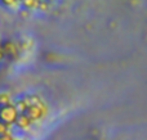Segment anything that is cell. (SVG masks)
Segmentation results:
<instances>
[{
  "instance_id": "cell-2",
  "label": "cell",
  "mask_w": 147,
  "mask_h": 140,
  "mask_svg": "<svg viewBox=\"0 0 147 140\" xmlns=\"http://www.w3.org/2000/svg\"><path fill=\"white\" fill-rule=\"evenodd\" d=\"M14 123H17V126L21 129H27L28 126H30L31 121L26 115H18V117H17V120H16Z\"/></svg>"
},
{
  "instance_id": "cell-3",
  "label": "cell",
  "mask_w": 147,
  "mask_h": 140,
  "mask_svg": "<svg viewBox=\"0 0 147 140\" xmlns=\"http://www.w3.org/2000/svg\"><path fill=\"white\" fill-rule=\"evenodd\" d=\"M10 104V98L8 94H0V107Z\"/></svg>"
},
{
  "instance_id": "cell-4",
  "label": "cell",
  "mask_w": 147,
  "mask_h": 140,
  "mask_svg": "<svg viewBox=\"0 0 147 140\" xmlns=\"http://www.w3.org/2000/svg\"><path fill=\"white\" fill-rule=\"evenodd\" d=\"M8 130H9V125L0 121V136L4 135V134H8Z\"/></svg>"
},
{
  "instance_id": "cell-5",
  "label": "cell",
  "mask_w": 147,
  "mask_h": 140,
  "mask_svg": "<svg viewBox=\"0 0 147 140\" xmlns=\"http://www.w3.org/2000/svg\"><path fill=\"white\" fill-rule=\"evenodd\" d=\"M0 140H14V139H13V136L10 134H4V135L0 136Z\"/></svg>"
},
{
  "instance_id": "cell-6",
  "label": "cell",
  "mask_w": 147,
  "mask_h": 140,
  "mask_svg": "<svg viewBox=\"0 0 147 140\" xmlns=\"http://www.w3.org/2000/svg\"><path fill=\"white\" fill-rule=\"evenodd\" d=\"M4 4H13V3H16V0H1Z\"/></svg>"
},
{
  "instance_id": "cell-1",
  "label": "cell",
  "mask_w": 147,
  "mask_h": 140,
  "mask_svg": "<svg viewBox=\"0 0 147 140\" xmlns=\"http://www.w3.org/2000/svg\"><path fill=\"white\" fill-rule=\"evenodd\" d=\"M18 117V112L16 109L14 105L8 104L4 105V107H0V121L7 125H12V123L16 122Z\"/></svg>"
}]
</instances>
